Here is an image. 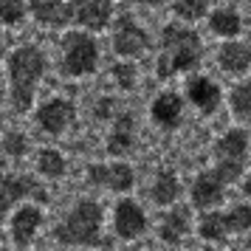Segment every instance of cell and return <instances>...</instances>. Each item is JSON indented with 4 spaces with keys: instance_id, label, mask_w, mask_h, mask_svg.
Returning <instances> with one entry per match:
<instances>
[{
    "instance_id": "1",
    "label": "cell",
    "mask_w": 251,
    "mask_h": 251,
    "mask_svg": "<svg viewBox=\"0 0 251 251\" xmlns=\"http://www.w3.org/2000/svg\"><path fill=\"white\" fill-rule=\"evenodd\" d=\"M54 240L71 249H104L110 240L104 237V209L96 201L85 198L68 209V215L54 226Z\"/></svg>"
},
{
    "instance_id": "2",
    "label": "cell",
    "mask_w": 251,
    "mask_h": 251,
    "mask_svg": "<svg viewBox=\"0 0 251 251\" xmlns=\"http://www.w3.org/2000/svg\"><path fill=\"white\" fill-rule=\"evenodd\" d=\"M203 46L195 31L183 28V25H164L161 31V57H158V76L170 79L181 71H189L201 62Z\"/></svg>"
},
{
    "instance_id": "3",
    "label": "cell",
    "mask_w": 251,
    "mask_h": 251,
    "mask_svg": "<svg viewBox=\"0 0 251 251\" xmlns=\"http://www.w3.org/2000/svg\"><path fill=\"white\" fill-rule=\"evenodd\" d=\"M43 71H46V59H43V54L37 48L25 46V48H17L12 54V62H9V74H12V102L20 113H25L31 107L37 82L43 79Z\"/></svg>"
},
{
    "instance_id": "4",
    "label": "cell",
    "mask_w": 251,
    "mask_h": 251,
    "mask_svg": "<svg viewBox=\"0 0 251 251\" xmlns=\"http://www.w3.org/2000/svg\"><path fill=\"white\" fill-rule=\"evenodd\" d=\"M150 228V217L144 206L133 201V198H119L113 206V231L119 240H138L144 237Z\"/></svg>"
},
{
    "instance_id": "5",
    "label": "cell",
    "mask_w": 251,
    "mask_h": 251,
    "mask_svg": "<svg viewBox=\"0 0 251 251\" xmlns=\"http://www.w3.org/2000/svg\"><path fill=\"white\" fill-rule=\"evenodd\" d=\"M65 71L71 76H85V74H93L96 71V43H93L88 34H65Z\"/></svg>"
},
{
    "instance_id": "6",
    "label": "cell",
    "mask_w": 251,
    "mask_h": 251,
    "mask_svg": "<svg viewBox=\"0 0 251 251\" xmlns=\"http://www.w3.org/2000/svg\"><path fill=\"white\" fill-rule=\"evenodd\" d=\"M25 198H34L40 203H46L48 195L46 189L37 183V178L31 175H6L0 181V209L3 212H12V206L23 203Z\"/></svg>"
},
{
    "instance_id": "7",
    "label": "cell",
    "mask_w": 251,
    "mask_h": 251,
    "mask_svg": "<svg viewBox=\"0 0 251 251\" xmlns=\"http://www.w3.org/2000/svg\"><path fill=\"white\" fill-rule=\"evenodd\" d=\"M88 181L93 186H102V189H110L116 195H127L136 183V175H133V167L130 164H91L88 167Z\"/></svg>"
},
{
    "instance_id": "8",
    "label": "cell",
    "mask_w": 251,
    "mask_h": 251,
    "mask_svg": "<svg viewBox=\"0 0 251 251\" xmlns=\"http://www.w3.org/2000/svg\"><path fill=\"white\" fill-rule=\"evenodd\" d=\"M155 234L164 246H181L183 240L192 234V212L186 206H170L158 217Z\"/></svg>"
},
{
    "instance_id": "9",
    "label": "cell",
    "mask_w": 251,
    "mask_h": 251,
    "mask_svg": "<svg viewBox=\"0 0 251 251\" xmlns=\"http://www.w3.org/2000/svg\"><path fill=\"white\" fill-rule=\"evenodd\" d=\"M226 198V183L217 178L215 172H201L198 178L189 186V203L201 212H209V209H217Z\"/></svg>"
},
{
    "instance_id": "10",
    "label": "cell",
    "mask_w": 251,
    "mask_h": 251,
    "mask_svg": "<svg viewBox=\"0 0 251 251\" xmlns=\"http://www.w3.org/2000/svg\"><path fill=\"white\" fill-rule=\"evenodd\" d=\"M40 226H43V209L37 203H25L14 209L12 220H9V234H12L14 246H28L37 237Z\"/></svg>"
},
{
    "instance_id": "11",
    "label": "cell",
    "mask_w": 251,
    "mask_h": 251,
    "mask_svg": "<svg viewBox=\"0 0 251 251\" xmlns=\"http://www.w3.org/2000/svg\"><path fill=\"white\" fill-rule=\"evenodd\" d=\"M37 122L40 127L51 133V136H59V133H65L68 125L74 122V104L68 99H51L46 102L40 110H37Z\"/></svg>"
},
{
    "instance_id": "12",
    "label": "cell",
    "mask_w": 251,
    "mask_h": 251,
    "mask_svg": "<svg viewBox=\"0 0 251 251\" xmlns=\"http://www.w3.org/2000/svg\"><path fill=\"white\" fill-rule=\"evenodd\" d=\"M186 99L195 104V110L209 116V113H215L217 104H220V88L209 76H192L186 82Z\"/></svg>"
},
{
    "instance_id": "13",
    "label": "cell",
    "mask_w": 251,
    "mask_h": 251,
    "mask_svg": "<svg viewBox=\"0 0 251 251\" xmlns=\"http://www.w3.org/2000/svg\"><path fill=\"white\" fill-rule=\"evenodd\" d=\"M183 186H181V178L175 175L172 170H158L155 172V178L150 183V201L161 209H170V206L178 203V198H181Z\"/></svg>"
},
{
    "instance_id": "14",
    "label": "cell",
    "mask_w": 251,
    "mask_h": 251,
    "mask_svg": "<svg viewBox=\"0 0 251 251\" xmlns=\"http://www.w3.org/2000/svg\"><path fill=\"white\" fill-rule=\"evenodd\" d=\"M147 34H144V28H138L133 20H127L122 17L119 25H116V34H113V48L122 54V57H136L141 54L144 48H147Z\"/></svg>"
},
{
    "instance_id": "15",
    "label": "cell",
    "mask_w": 251,
    "mask_h": 251,
    "mask_svg": "<svg viewBox=\"0 0 251 251\" xmlns=\"http://www.w3.org/2000/svg\"><path fill=\"white\" fill-rule=\"evenodd\" d=\"M150 116H152V122L164 130H175V127L181 125L183 119V102L178 93H161L158 99L152 102L150 107Z\"/></svg>"
},
{
    "instance_id": "16",
    "label": "cell",
    "mask_w": 251,
    "mask_h": 251,
    "mask_svg": "<svg viewBox=\"0 0 251 251\" xmlns=\"http://www.w3.org/2000/svg\"><path fill=\"white\" fill-rule=\"evenodd\" d=\"M74 17L88 28H102L113 12V0H74Z\"/></svg>"
},
{
    "instance_id": "17",
    "label": "cell",
    "mask_w": 251,
    "mask_h": 251,
    "mask_svg": "<svg viewBox=\"0 0 251 251\" xmlns=\"http://www.w3.org/2000/svg\"><path fill=\"white\" fill-rule=\"evenodd\" d=\"M198 237L203 240V243H212V246H217V243H226L231 234H228V226H226V217H223V212H217V209H209V212H203V215L198 217Z\"/></svg>"
},
{
    "instance_id": "18",
    "label": "cell",
    "mask_w": 251,
    "mask_h": 251,
    "mask_svg": "<svg viewBox=\"0 0 251 251\" xmlns=\"http://www.w3.org/2000/svg\"><path fill=\"white\" fill-rule=\"evenodd\" d=\"M133 150V116L119 113L113 119V130L107 136V152L110 155H127Z\"/></svg>"
},
{
    "instance_id": "19",
    "label": "cell",
    "mask_w": 251,
    "mask_h": 251,
    "mask_svg": "<svg viewBox=\"0 0 251 251\" xmlns=\"http://www.w3.org/2000/svg\"><path fill=\"white\" fill-rule=\"evenodd\" d=\"M249 155V133L246 130H228L223 136L217 138L215 144V158H234V161H246Z\"/></svg>"
},
{
    "instance_id": "20",
    "label": "cell",
    "mask_w": 251,
    "mask_h": 251,
    "mask_svg": "<svg viewBox=\"0 0 251 251\" xmlns=\"http://www.w3.org/2000/svg\"><path fill=\"white\" fill-rule=\"evenodd\" d=\"M31 12L40 23L46 25H62L68 23V17H74L68 6L62 0H31Z\"/></svg>"
},
{
    "instance_id": "21",
    "label": "cell",
    "mask_w": 251,
    "mask_h": 251,
    "mask_svg": "<svg viewBox=\"0 0 251 251\" xmlns=\"http://www.w3.org/2000/svg\"><path fill=\"white\" fill-rule=\"evenodd\" d=\"M217 59H220L223 71H228V74H243L251 65V48L243 46V43H228V46L220 48V57Z\"/></svg>"
},
{
    "instance_id": "22",
    "label": "cell",
    "mask_w": 251,
    "mask_h": 251,
    "mask_svg": "<svg viewBox=\"0 0 251 251\" xmlns=\"http://www.w3.org/2000/svg\"><path fill=\"white\" fill-rule=\"evenodd\" d=\"M65 170H68V161L59 150H43L37 155V172L43 178H62Z\"/></svg>"
},
{
    "instance_id": "23",
    "label": "cell",
    "mask_w": 251,
    "mask_h": 251,
    "mask_svg": "<svg viewBox=\"0 0 251 251\" xmlns=\"http://www.w3.org/2000/svg\"><path fill=\"white\" fill-rule=\"evenodd\" d=\"M226 226H228V234H249L251 231V206L249 203H234L228 206L226 212Z\"/></svg>"
},
{
    "instance_id": "24",
    "label": "cell",
    "mask_w": 251,
    "mask_h": 251,
    "mask_svg": "<svg viewBox=\"0 0 251 251\" xmlns=\"http://www.w3.org/2000/svg\"><path fill=\"white\" fill-rule=\"evenodd\" d=\"M228 104H231V113L237 119H251V82L234 85L228 93Z\"/></svg>"
},
{
    "instance_id": "25",
    "label": "cell",
    "mask_w": 251,
    "mask_h": 251,
    "mask_svg": "<svg viewBox=\"0 0 251 251\" xmlns=\"http://www.w3.org/2000/svg\"><path fill=\"white\" fill-rule=\"evenodd\" d=\"M212 172H215L220 181L226 183V186H231V183H237L243 175H246V161H234V158H217V164L212 167Z\"/></svg>"
},
{
    "instance_id": "26",
    "label": "cell",
    "mask_w": 251,
    "mask_h": 251,
    "mask_svg": "<svg viewBox=\"0 0 251 251\" xmlns=\"http://www.w3.org/2000/svg\"><path fill=\"white\" fill-rule=\"evenodd\" d=\"M212 31L220 37H234L240 31V17L234 12H228V9H220V12L212 14Z\"/></svg>"
},
{
    "instance_id": "27",
    "label": "cell",
    "mask_w": 251,
    "mask_h": 251,
    "mask_svg": "<svg viewBox=\"0 0 251 251\" xmlns=\"http://www.w3.org/2000/svg\"><path fill=\"white\" fill-rule=\"evenodd\" d=\"M25 150H28V138L23 133H6L3 136V152L12 155V158H23Z\"/></svg>"
},
{
    "instance_id": "28",
    "label": "cell",
    "mask_w": 251,
    "mask_h": 251,
    "mask_svg": "<svg viewBox=\"0 0 251 251\" xmlns=\"http://www.w3.org/2000/svg\"><path fill=\"white\" fill-rule=\"evenodd\" d=\"M175 12L183 20H198L206 12V0H175Z\"/></svg>"
},
{
    "instance_id": "29",
    "label": "cell",
    "mask_w": 251,
    "mask_h": 251,
    "mask_svg": "<svg viewBox=\"0 0 251 251\" xmlns=\"http://www.w3.org/2000/svg\"><path fill=\"white\" fill-rule=\"evenodd\" d=\"M0 20L3 23H20L23 20V0H0Z\"/></svg>"
},
{
    "instance_id": "30",
    "label": "cell",
    "mask_w": 251,
    "mask_h": 251,
    "mask_svg": "<svg viewBox=\"0 0 251 251\" xmlns=\"http://www.w3.org/2000/svg\"><path fill=\"white\" fill-rule=\"evenodd\" d=\"M113 76H116V82H119V88H125V91H130V88L136 85V68L127 65V62L113 65Z\"/></svg>"
},
{
    "instance_id": "31",
    "label": "cell",
    "mask_w": 251,
    "mask_h": 251,
    "mask_svg": "<svg viewBox=\"0 0 251 251\" xmlns=\"http://www.w3.org/2000/svg\"><path fill=\"white\" fill-rule=\"evenodd\" d=\"M116 110V99H99L96 104V119H110Z\"/></svg>"
},
{
    "instance_id": "32",
    "label": "cell",
    "mask_w": 251,
    "mask_h": 251,
    "mask_svg": "<svg viewBox=\"0 0 251 251\" xmlns=\"http://www.w3.org/2000/svg\"><path fill=\"white\" fill-rule=\"evenodd\" d=\"M243 195H249L251 198V172L249 175H243Z\"/></svg>"
},
{
    "instance_id": "33",
    "label": "cell",
    "mask_w": 251,
    "mask_h": 251,
    "mask_svg": "<svg viewBox=\"0 0 251 251\" xmlns=\"http://www.w3.org/2000/svg\"><path fill=\"white\" fill-rule=\"evenodd\" d=\"M136 3H147V6H161L164 0H136Z\"/></svg>"
},
{
    "instance_id": "34",
    "label": "cell",
    "mask_w": 251,
    "mask_h": 251,
    "mask_svg": "<svg viewBox=\"0 0 251 251\" xmlns=\"http://www.w3.org/2000/svg\"><path fill=\"white\" fill-rule=\"evenodd\" d=\"M6 170V158H3V152H0V172Z\"/></svg>"
},
{
    "instance_id": "35",
    "label": "cell",
    "mask_w": 251,
    "mask_h": 251,
    "mask_svg": "<svg viewBox=\"0 0 251 251\" xmlns=\"http://www.w3.org/2000/svg\"><path fill=\"white\" fill-rule=\"evenodd\" d=\"M3 217H6V212H3V209H0V223H3Z\"/></svg>"
},
{
    "instance_id": "36",
    "label": "cell",
    "mask_w": 251,
    "mask_h": 251,
    "mask_svg": "<svg viewBox=\"0 0 251 251\" xmlns=\"http://www.w3.org/2000/svg\"><path fill=\"white\" fill-rule=\"evenodd\" d=\"M99 251H113V249H110V246H104V249H99Z\"/></svg>"
}]
</instances>
